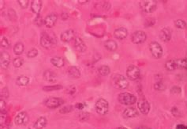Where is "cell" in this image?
I'll list each match as a JSON object with an SVG mask.
<instances>
[{"instance_id": "obj_1", "label": "cell", "mask_w": 187, "mask_h": 129, "mask_svg": "<svg viewBox=\"0 0 187 129\" xmlns=\"http://www.w3.org/2000/svg\"><path fill=\"white\" fill-rule=\"evenodd\" d=\"M118 99H119V102L124 104V105H132V104H135L137 101L136 97L131 93H127V92L119 93Z\"/></svg>"}, {"instance_id": "obj_2", "label": "cell", "mask_w": 187, "mask_h": 129, "mask_svg": "<svg viewBox=\"0 0 187 129\" xmlns=\"http://www.w3.org/2000/svg\"><path fill=\"white\" fill-rule=\"evenodd\" d=\"M140 7L143 11L146 12V13H152V12H154L156 9L157 3L156 1H153V0L141 1Z\"/></svg>"}, {"instance_id": "obj_3", "label": "cell", "mask_w": 187, "mask_h": 129, "mask_svg": "<svg viewBox=\"0 0 187 129\" xmlns=\"http://www.w3.org/2000/svg\"><path fill=\"white\" fill-rule=\"evenodd\" d=\"M113 84L119 89H126L129 85V82L124 76L121 74H114Z\"/></svg>"}, {"instance_id": "obj_4", "label": "cell", "mask_w": 187, "mask_h": 129, "mask_svg": "<svg viewBox=\"0 0 187 129\" xmlns=\"http://www.w3.org/2000/svg\"><path fill=\"white\" fill-rule=\"evenodd\" d=\"M109 104L107 100L104 98H100L96 102V110L100 115H105L108 112Z\"/></svg>"}, {"instance_id": "obj_5", "label": "cell", "mask_w": 187, "mask_h": 129, "mask_svg": "<svg viewBox=\"0 0 187 129\" xmlns=\"http://www.w3.org/2000/svg\"><path fill=\"white\" fill-rule=\"evenodd\" d=\"M149 49L153 57L159 59L163 55V48L158 42H151L149 44Z\"/></svg>"}, {"instance_id": "obj_6", "label": "cell", "mask_w": 187, "mask_h": 129, "mask_svg": "<svg viewBox=\"0 0 187 129\" xmlns=\"http://www.w3.org/2000/svg\"><path fill=\"white\" fill-rule=\"evenodd\" d=\"M54 39L51 37L50 35H48L47 32H43L40 37V44L42 47H45V48H51L55 44Z\"/></svg>"}, {"instance_id": "obj_7", "label": "cell", "mask_w": 187, "mask_h": 129, "mask_svg": "<svg viewBox=\"0 0 187 129\" xmlns=\"http://www.w3.org/2000/svg\"><path fill=\"white\" fill-rule=\"evenodd\" d=\"M140 69L138 68V66L135 65H130L128 66L127 70V74L128 76V78L132 81L137 80L140 77Z\"/></svg>"}, {"instance_id": "obj_8", "label": "cell", "mask_w": 187, "mask_h": 129, "mask_svg": "<svg viewBox=\"0 0 187 129\" xmlns=\"http://www.w3.org/2000/svg\"><path fill=\"white\" fill-rule=\"evenodd\" d=\"M63 100L58 97H49V98L46 99L44 101V104L47 108H56L58 107L61 106L63 104Z\"/></svg>"}, {"instance_id": "obj_9", "label": "cell", "mask_w": 187, "mask_h": 129, "mask_svg": "<svg viewBox=\"0 0 187 129\" xmlns=\"http://www.w3.org/2000/svg\"><path fill=\"white\" fill-rule=\"evenodd\" d=\"M146 37H147L146 33L144 31H136L131 36V40L134 44H141V43L145 41Z\"/></svg>"}, {"instance_id": "obj_10", "label": "cell", "mask_w": 187, "mask_h": 129, "mask_svg": "<svg viewBox=\"0 0 187 129\" xmlns=\"http://www.w3.org/2000/svg\"><path fill=\"white\" fill-rule=\"evenodd\" d=\"M16 124L17 125H21V124H25L28 121V116L25 112H21L16 116L14 119Z\"/></svg>"}, {"instance_id": "obj_11", "label": "cell", "mask_w": 187, "mask_h": 129, "mask_svg": "<svg viewBox=\"0 0 187 129\" xmlns=\"http://www.w3.org/2000/svg\"><path fill=\"white\" fill-rule=\"evenodd\" d=\"M138 109L143 114H148L150 111V104L145 100H141L138 102Z\"/></svg>"}, {"instance_id": "obj_12", "label": "cell", "mask_w": 187, "mask_h": 129, "mask_svg": "<svg viewBox=\"0 0 187 129\" xmlns=\"http://www.w3.org/2000/svg\"><path fill=\"white\" fill-rule=\"evenodd\" d=\"M74 48L78 51L84 52V51H86V45H85V42L83 41V40H82L81 38L76 37L75 39H74Z\"/></svg>"}, {"instance_id": "obj_13", "label": "cell", "mask_w": 187, "mask_h": 129, "mask_svg": "<svg viewBox=\"0 0 187 129\" xmlns=\"http://www.w3.org/2000/svg\"><path fill=\"white\" fill-rule=\"evenodd\" d=\"M160 38L163 42L170 41V38H171V31L169 28H163L160 32Z\"/></svg>"}, {"instance_id": "obj_14", "label": "cell", "mask_w": 187, "mask_h": 129, "mask_svg": "<svg viewBox=\"0 0 187 129\" xmlns=\"http://www.w3.org/2000/svg\"><path fill=\"white\" fill-rule=\"evenodd\" d=\"M114 35L116 36V38L119 39V40H123L127 37L128 35V31L124 27H120V28H117L114 32Z\"/></svg>"}, {"instance_id": "obj_15", "label": "cell", "mask_w": 187, "mask_h": 129, "mask_svg": "<svg viewBox=\"0 0 187 129\" xmlns=\"http://www.w3.org/2000/svg\"><path fill=\"white\" fill-rule=\"evenodd\" d=\"M74 31L73 29H68L61 34V40L63 42H69L74 38Z\"/></svg>"}, {"instance_id": "obj_16", "label": "cell", "mask_w": 187, "mask_h": 129, "mask_svg": "<svg viewBox=\"0 0 187 129\" xmlns=\"http://www.w3.org/2000/svg\"><path fill=\"white\" fill-rule=\"evenodd\" d=\"M9 61H10V55H9V53L6 51H2L1 53V60H0L2 68H7L9 64Z\"/></svg>"}, {"instance_id": "obj_17", "label": "cell", "mask_w": 187, "mask_h": 129, "mask_svg": "<svg viewBox=\"0 0 187 129\" xmlns=\"http://www.w3.org/2000/svg\"><path fill=\"white\" fill-rule=\"evenodd\" d=\"M57 21V15L55 13H51L44 19V24L47 28H51Z\"/></svg>"}, {"instance_id": "obj_18", "label": "cell", "mask_w": 187, "mask_h": 129, "mask_svg": "<svg viewBox=\"0 0 187 129\" xmlns=\"http://www.w3.org/2000/svg\"><path fill=\"white\" fill-rule=\"evenodd\" d=\"M138 116V112L135 108H127L123 112V116L125 118H134Z\"/></svg>"}, {"instance_id": "obj_19", "label": "cell", "mask_w": 187, "mask_h": 129, "mask_svg": "<svg viewBox=\"0 0 187 129\" xmlns=\"http://www.w3.org/2000/svg\"><path fill=\"white\" fill-rule=\"evenodd\" d=\"M44 78L47 82H54L56 81L57 75L51 70H47L44 73Z\"/></svg>"}, {"instance_id": "obj_20", "label": "cell", "mask_w": 187, "mask_h": 129, "mask_svg": "<svg viewBox=\"0 0 187 129\" xmlns=\"http://www.w3.org/2000/svg\"><path fill=\"white\" fill-rule=\"evenodd\" d=\"M41 7L42 2L40 0H34L31 3V9H32L33 13H36L38 15H39L40 10H41Z\"/></svg>"}, {"instance_id": "obj_21", "label": "cell", "mask_w": 187, "mask_h": 129, "mask_svg": "<svg viewBox=\"0 0 187 129\" xmlns=\"http://www.w3.org/2000/svg\"><path fill=\"white\" fill-rule=\"evenodd\" d=\"M67 73H68L69 76L73 78H80V76H81V72H80V70H78V68L77 66H70L68 70H67Z\"/></svg>"}, {"instance_id": "obj_22", "label": "cell", "mask_w": 187, "mask_h": 129, "mask_svg": "<svg viewBox=\"0 0 187 129\" xmlns=\"http://www.w3.org/2000/svg\"><path fill=\"white\" fill-rule=\"evenodd\" d=\"M28 82H29V78L25 75L19 76L16 80V83L19 86H25V85H28Z\"/></svg>"}, {"instance_id": "obj_23", "label": "cell", "mask_w": 187, "mask_h": 129, "mask_svg": "<svg viewBox=\"0 0 187 129\" xmlns=\"http://www.w3.org/2000/svg\"><path fill=\"white\" fill-rule=\"evenodd\" d=\"M51 63L56 67H62L64 66V59H62V57H53L51 58Z\"/></svg>"}, {"instance_id": "obj_24", "label": "cell", "mask_w": 187, "mask_h": 129, "mask_svg": "<svg viewBox=\"0 0 187 129\" xmlns=\"http://www.w3.org/2000/svg\"><path fill=\"white\" fill-rule=\"evenodd\" d=\"M104 46H105V47H106L107 49L109 50V51H116L118 47L117 43H116L115 40H107V41L105 42V44H104Z\"/></svg>"}, {"instance_id": "obj_25", "label": "cell", "mask_w": 187, "mask_h": 129, "mask_svg": "<svg viewBox=\"0 0 187 129\" xmlns=\"http://www.w3.org/2000/svg\"><path fill=\"white\" fill-rule=\"evenodd\" d=\"M47 124V120L44 117H40L35 122L33 127L36 129H42L44 128Z\"/></svg>"}, {"instance_id": "obj_26", "label": "cell", "mask_w": 187, "mask_h": 129, "mask_svg": "<svg viewBox=\"0 0 187 129\" xmlns=\"http://www.w3.org/2000/svg\"><path fill=\"white\" fill-rule=\"evenodd\" d=\"M23 51H24V44L21 42H18L13 47V52L16 55H21L23 53Z\"/></svg>"}, {"instance_id": "obj_27", "label": "cell", "mask_w": 187, "mask_h": 129, "mask_svg": "<svg viewBox=\"0 0 187 129\" xmlns=\"http://www.w3.org/2000/svg\"><path fill=\"white\" fill-rule=\"evenodd\" d=\"M110 71H111L110 67L108 66H107V65H102V66L99 67L98 69L99 74L102 76H107L108 74H110Z\"/></svg>"}, {"instance_id": "obj_28", "label": "cell", "mask_w": 187, "mask_h": 129, "mask_svg": "<svg viewBox=\"0 0 187 129\" xmlns=\"http://www.w3.org/2000/svg\"><path fill=\"white\" fill-rule=\"evenodd\" d=\"M165 67L167 70H174V69L177 68V64H176L175 60H169L166 62L165 63Z\"/></svg>"}, {"instance_id": "obj_29", "label": "cell", "mask_w": 187, "mask_h": 129, "mask_svg": "<svg viewBox=\"0 0 187 129\" xmlns=\"http://www.w3.org/2000/svg\"><path fill=\"white\" fill-rule=\"evenodd\" d=\"M62 88V86L59 84H57L55 85H48V86H44L43 89L46 92H49V91H53V90H58V89H61Z\"/></svg>"}, {"instance_id": "obj_30", "label": "cell", "mask_w": 187, "mask_h": 129, "mask_svg": "<svg viewBox=\"0 0 187 129\" xmlns=\"http://www.w3.org/2000/svg\"><path fill=\"white\" fill-rule=\"evenodd\" d=\"M174 25L178 28H181V29H184L187 27V24L184 20H182V19H178L174 21Z\"/></svg>"}, {"instance_id": "obj_31", "label": "cell", "mask_w": 187, "mask_h": 129, "mask_svg": "<svg viewBox=\"0 0 187 129\" xmlns=\"http://www.w3.org/2000/svg\"><path fill=\"white\" fill-rule=\"evenodd\" d=\"M175 61L176 64H177V67H182V68L187 69V59H177Z\"/></svg>"}, {"instance_id": "obj_32", "label": "cell", "mask_w": 187, "mask_h": 129, "mask_svg": "<svg viewBox=\"0 0 187 129\" xmlns=\"http://www.w3.org/2000/svg\"><path fill=\"white\" fill-rule=\"evenodd\" d=\"M23 63H24V60L21 59V57H17V58H15V59L13 60V66H14V67H17V68L21 67V66H22Z\"/></svg>"}, {"instance_id": "obj_33", "label": "cell", "mask_w": 187, "mask_h": 129, "mask_svg": "<svg viewBox=\"0 0 187 129\" xmlns=\"http://www.w3.org/2000/svg\"><path fill=\"white\" fill-rule=\"evenodd\" d=\"M37 54H38L37 49H36V48H32V49L29 50V51H28L27 56L29 57V58H34V57H36V55H37Z\"/></svg>"}, {"instance_id": "obj_34", "label": "cell", "mask_w": 187, "mask_h": 129, "mask_svg": "<svg viewBox=\"0 0 187 129\" xmlns=\"http://www.w3.org/2000/svg\"><path fill=\"white\" fill-rule=\"evenodd\" d=\"M89 114L88 113V112H81V113L79 114V120H81V121H85V120H87L88 119H89Z\"/></svg>"}, {"instance_id": "obj_35", "label": "cell", "mask_w": 187, "mask_h": 129, "mask_svg": "<svg viewBox=\"0 0 187 129\" xmlns=\"http://www.w3.org/2000/svg\"><path fill=\"white\" fill-rule=\"evenodd\" d=\"M1 45H2V47H4V48H7V47H9V40H7V38L6 37L2 38V40H1Z\"/></svg>"}, {"instance_id": "obj_36", "label": "cell", "mask_w": 187, "mask_h": 129, "mask_svg": "<svg viewBox=\"0 0 187 129\" xmlns=\"http://www.w3.org/2000/svg\"><path fill=\"white\" fill-rule=\"evenodd\" d=\"M72 110V106H70V105H67V106H65L63 108H62L59 111L60 113H66V112H69Z\"/></svg>"}, {"instance_id": "obj_37", "label": "cell", "mask_w": 187, "mask_h": 129, "mask_svg": "<svg viewBox=\"0 0 187 129\" xmlns=\"http://www.w3.org/2000/svg\"><path fill=\"white\" fill-rule=\"evenodd\" d=\"M35 23H36L38 26H40V25H43V23H44V21L40 15H38L37 17H36V18L35 19Z\"/></svg>"}, {"instance_id": "obj_38", "label": "cell", "mask_w": 187, "mask_h": 129, "mask_svg": "<svg viewBox=\"0 0 187 129\" xmlns=\"http://www.w3.org/2000/svg\"><path fill=\"white\" fill-rule=\"evenodd\" d=\"M20 6L23 8V9H25V8L28 7V0H19L18 1Z\"/></svg>"}, {"instance_id": "obj_39", "label": "cell", "mask_w": 187, "mask_h": 129, "mask_svg": "<svg viewBox=\"0 0 187 129\" xmlns=\"http://www.w3.org/2000/svg\"><path fill=\"white\" fill-rule=\"evenodd\" d=\"M154 87H155V89H157V90H163V89H164L165 86L162 82H157V83L155 84Z\"/></svg>"}, {"instance_id": "obj_40", "label": "cell", "mask_w": 187, "mask_h": 129, "mask_svg": "<svg viewBox=\"0 0 187 129\" xmlns=\"http://www.w3.org/2000/svg\"><path fill=\"white\" fill-rule=\"evenodd\" d=\"M66 91H67L68 93H70V94H73L74 93H75L76 88L74 87V86H70V87H69L68 89H66Z\"/></svg>"}, {"instance_id": "obj_41", "label": "cell", "mask_w": 187, "mask_h": 129, "mask_svg": "<svg viewBox=\"0 0 187 129\" xmlns=\"http://www.w3.org/2000/svg\"><path fill=\"white\" fill-rule=\"evenodd\" d=\"M76 108L80 109V110H82L84 108V104L82 103H77L76 104Z\"/></svg>"}, {"instance_id": "obj_42", "label": "cell", "mask_w": 187, "mask_h": 129, "mask_svg": "<svg viewBox=\"0 0 187 129\" xmlns=\"http://www.w3.org/2000/svg\"><path fill=\"white\" fill-rule=\"evenodd\" d=\"M176 129H187V126L184 125V124H178L176 126Z\"/></svg>"}, {"instance_id": "obj_43", "label": "cell", "mask_w": 187, "mask_h": 129, "mask_svg": "<svg viewBox=\"0 0 187 129\" xmlns=\"http://www.w3.org/2000/svg\"><path fill=\"white\" fill-rule=\"evenodd\" d=\"M137 129H151L149 128V127H145V126H141V127H138Z\"/></svg>"}, {"instance_id": "obj_44", "label": "cell", "mask_w": 187, "mask_h": 129, "mask_svg": "<svg viewBox=\"0 0 187 129\" xmlns=\"http://www.w3.org/2000/svg\"><path fill=\"white\" fill-rule=\"evenodd\" d=\"M117 129H127V127H118Z\"/></svg>"}]
</instances>
